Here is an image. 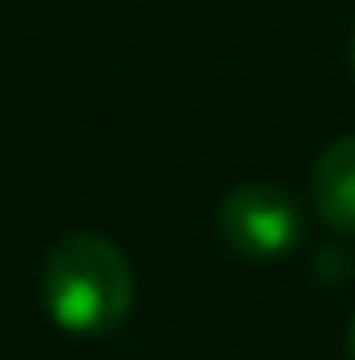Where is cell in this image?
I'll use <instances>...</instances> for the list:
<instances>
[{
    "label": "cell",
    "instance_id": "1",
    "mask_svg": "<svg viewBox=\"0 0 355 360\" xmlns=\"http://www.w3.org/2000/svg\"><path fill=\"white\" fill-rule=\"evenodd\" d=\"M133 264L105 233H69L41 264V306L73 338H105L133 315Z\"/></svg>",
    "mask_w": 355,
    "mask_h": 360
},
{
    "label": "cell",
    "instance_id": "4",
    "mask_svg": "<svg viewBox=\"0 0 355 360\" xmlns=\"http://www.w3.org/2000/svg\"><path fill=\"white\" fill-rule=\"evenodd\" d=\"M347 352H351V360H355V319H351V333H347Z\"/></svg>",
    "mask_w": 355,
    "mask_h": 360
},
{
    "label": "cell",
    "instance_id": "5",
    "mask_svg": "<svg viewBox=\"0 0 355 360\" xmlns=\"http://www.w3.org/2000/svg\"><path fill=\"white\" fill-rule=\"evenodd\" d=\"M351 64H355V41H351Z\"/></svg>",
    "mask_w": 355,
    "mask_h": 360
},
{
    "label": "cell",
    "instance_id": "2",
    "mask_svg": "<svg viewBox=\"0 0 355 360\" xmlns=\"http://www.w3.org/2000/svg\"><path fill=\"white\" fill-rule=\"evenodd\" d=\"M219 238L246 260H283L305 242V214L274 183H241L219 201Z\"/></svg>",
    "mask_w": 355,
    "mask_h": 360
},
{
    "label": "cell",
    "instance_id": "3",
    "mask_svg": "<svg viewBox=\"0 0 355 360\" xmlns=\"http://www.w3.org/2000/svg\"><path fill=\"white\" fill-rule=\"evenodd\" d=\"M310 196L328 229H337L342 238H355V132L337 137L314 160Z\"/></svg>",
    "mask_w": 355,
    "mask_h": 360
}]
</instances>
